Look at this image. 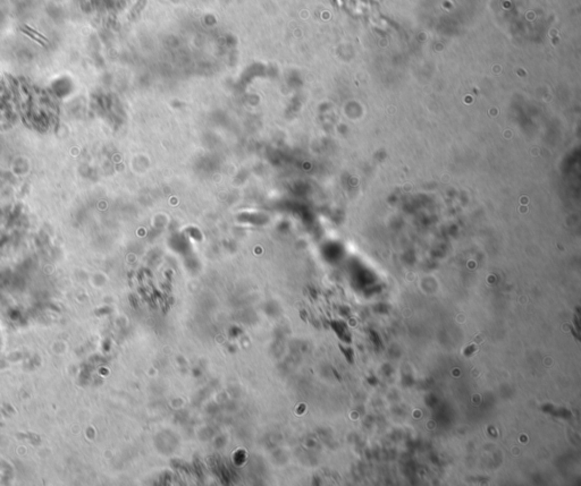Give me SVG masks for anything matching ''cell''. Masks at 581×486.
I'll list each match as a JSON object with an SVG mask.
<instances>
[{
    "label": "cell",
    "mask_w": 581,
    "mask_h": 486,
    "mask_svg": "<svg viewBox=\"0 0 581 486\" xmlns=\"http://www.w3.org/2000/svg\"><path fill=\"white\" fill-rule=\"evenodd\" d=\"M475 349H476V346H475V345H471V346H470V347H468V348H466V349H465V355H466V356H470V353H473V352H475Z\"/></svg>",
    "instance_id": "6da1fadb"
}]
</instances>
